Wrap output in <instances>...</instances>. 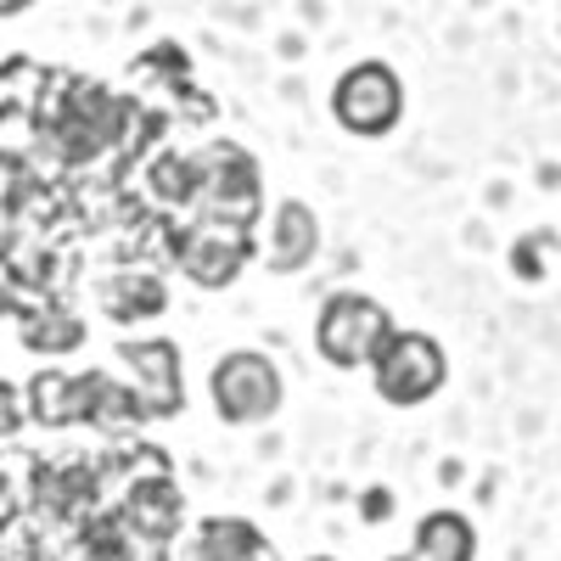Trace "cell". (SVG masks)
<instances>
[{
	"label": "cell",
	"mask_w": 561,
	"mask_h": 561,
	"mask_svg": "<svg viewBox=\"0 0 561 561\" xmlns=\"http://www.w3.org/2000/svg\"><path fill=\"white\" fill-rule=\"evenodd\" d=\"M34 7V0H0V18H23Z\"/></svg>",
	"instance_id": "17"
},
{
	"label": "cell",
	"mask_w": 561,
	"mask_h": 561,
	"mask_svg": "<svg viewBox=\"0 0 561 561\" xmlns=\"http://www.w3.org/2000/svg\"><path fill=\"white\" fill-rule=\"evenodd\" d=\"M79 343H84V320L68 309H45L23 325V348H34V354H73Z\"/></svg>",
	"instance_id": "12"
},
{
	"label": "cell",
	"mask_w": 561,
	"mask_h": 561,
	"mask_svg": "<svg viewBox=\"0 0 561 561\" xmlns=\"http://www.w3.org/2000/svg\"><path fill=\"white\" fill-rule=\"evenodd\" d=\"M23 399L39 427H73L79 421V388H73V377H57V370H39L23 388Z\"/></svg>",
	"instance_id": "11"
},
{
	"label": "cell",
	"mask_w": 561,
	"mask_h": 561,
	"mask_svg": "<svg viewBox=\"0 0 561 561\" xmlns=\"http://www.w3.org/2000/svg\"><path fill=\"white\" fill-rule=\"evenodd\" d=\"M118 359L135 370V399L152 415H174L185 404L180 393V348L169 337H147V343H118Z\"/></svg>",
	"instance_id": "7"
},
{
	"label": "cell",
	"mask_w": 561,
	"mask_h": 561,
	"mask_svg": "<svg viewBox=\"0 0 561 561\" xmlns=\"http://www.w3.org/2000/svg\"><path fill=\"white\" fill-rule=\"evenodd\" d=\"M152 192L169 197V203H197V192H203L197 158H163V163H152Z\"/></svg>",
	"instance_id": "13"
},
{
	"label": "cell",
	"mask_w": 561,
	"mask_h": 561,
	"mask_svg": "<svg viewBox=\"0 0 561 561\" xmlns=\"http://www.w3.org/2000/svg\"><path fill=\"white\" fill-rule=\"evenodd\" d=\"M248 253H253V242H248V230H242V225L203 219L192 237L180 242V270L192 275L197 287L219 293V287H230V280L248 270Z\"/></svg>",
	"instance_id": "6"
},
{
	"label": "cell",
	"mask_w": 561,
	"mask_h": 561,
	"mask_svg": "<svg viewBox=\"0 0 561 561\" xmlns=\"http://www.w3.org/2000/svg\"><path fill=\"white\" fill-rule=\"evenodd\" d=\"M370 370V388H377L382 404L393 410H415V404H427L444 393L449 382V354L433 332H388V343L377 348V359L365 365Z\"/></svg>",
	"instance_id": "1"
},
{
	"label": "cell",
	"mask_w": 561,
	"mask_h": 561,
	"mask_svg": "<svg viewBox=\"0 0 561 561\" xmlns=\"http://www.w3.org/2000/svg\"><path fill=\"white\" fill-rule=\"evenodd\" d=\"M208 399H214V415L225 427H259L280 410L287 388H280V365L259 348H230L214 377H208Z\"/></svg>",
	"instance_id": "3"
},
{
	"label": "cell",
	"mask_w": 561,
	"mask_h": 561,
	"mask_svg": "<svg viewBox=\"0 0 561 561\" xmlns=\"http://www.w3.org/2000/svg\"><path fill=\"white\" fill-rule=\"evenodd\" d=\"M169 309V287L147 270H124V275H107L102 280V314L118 320V325H135V320H158Z\"/></svg>",
	"instance_id": "10"
},
{
	"label": "cell",
	"mask_w": 561,
	"mask_h": 561,
	"mask_svg": "<svg viewBox=\"0 0 561 561\" xmlns=\"http://www.w3.org/2000/svg\"><path fill=\"white\" fill-rule=\"evenodd\" d=\"M23 421H28V399L18 382H0V438H18L23 433Z\"/></svg>",
	"instance_id": "14"
},
{
	"label": "cell",
	"mask_w": 561,
	"mask_h": 561,
	"mask_svg": "<svg viewBox=\"0 0 561 561\" xmlns=\"http://www.w3.org/2000/svg\"><path fill=\"white\" fill-rule=\"evenodd\" d=\"M539 242H545V237H523L517 253H511V270H517L523 280H539V275H545V264H539Z\"/></svg>",
	"instance_id": "15"
},
{
	"label": "cell",
	"mask_w": 561,
	"mask_h": 561,
	"mask_svg": "<svg viewBox=\"0 0 561 561\" xmlns=\"http://www.w3.org/2000/svg\"><path fill=\"white\" fill-rule=\"evenodd\" d=\"M393 332V314L365 293H332L314 314V354L332 370H365Z\"/></svg>",
	"instance_id": "2"
},
{
	"label": "cell",
	"mask_w": 561,
	"mask_h": 561,
	"mask_svg": "<svg viewBox=\"0 0 561 561\" xmlns=\"http://www.w3.org/2000/svg\"><path fill=\"white\" fill-rule=\"evenodd\" d=\"M388 505H393V500H388L382 489H377V494H370V500H365V511H370V517H388Z\"/></svg>",
	"instance_id": "16"
},
{
	"label": "cell",
	"mask_w": 561,
	"mask_h": 561,
	"mask_svg": "<svg viewBox=\"0 0 561 561\" xmlns=\"http://www.w3.org/2000/svg\"><path fill=\"white\" fill-rule=\"evenodd\" d=\"M309 561H337V556H309Z\"/></svg>",
	"instance_id": "18"
},
{
	"label": "cell",
	"mask_w": 561,
	"mask_h": 561,
	"mask_svg": "<svg viewBox=\"0 0 561 561\" xmlns=\"http://www.w3.org/2000/svg\"><path fill=\"white\" fill-rule=\"evenodd\" d=\"M388 561H478V528L460 511H427L415 523L410 550H399Z\"/></svg>",
	"instance_id": "9"
},
{
	"label": "cell",
	"mask_w": 561,
	"mask_h": 561,
	"mask_svg": "<svg viewBox=\"0 0 561 561\" xmlns=\"http://www.w3.org/2000/svg\"><path fill=\"white\" fill-rule=\"evenodd\" d=\"M197 169H203V192H197V203H208L203 214L208 219H225V225H253L259 219V163L242 152V147H208L203 158H197Z\"/></svg>",
	"instance_id": "5"
},
{
	"label": "cell",
	"mask_w": 561,
	"mask_h": 561,
	"mask_svg": "<svg viewBox=\"0 0 561 561\" xmlns=\"http://www.w3.org/2000/svg\"><path fill=\"white\" fill-rule=\"evenodd\" d=\"M320 253V219L309 203L287 197V203H275V219H270V237H264V264L275 275H298L309 270Z\"/></svg>",
	"instance_id": "8"
},
{
	"label": "cell",
	"mask_w": 561,
	"mask_h": 561,
	"mask_svg": "<svg viewBox=\"0 0 561 561\" xmlns=\"http://www.w3.org/2000/svg\"><path fill=\"white\" fill-rule=\"evenodd\" d=\"M332 118L348 135H359V140L393 135L399 118H404V79L388 62H377V57L343 68L337 84H332Z\"/></svg>",
	"instance_id": "4"
}]
</instances>
